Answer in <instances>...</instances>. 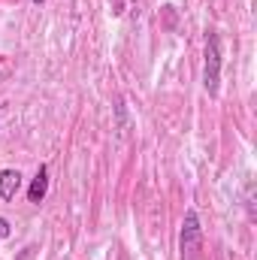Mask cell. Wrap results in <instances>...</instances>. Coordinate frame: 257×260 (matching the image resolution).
Wrapping results in <instances>:
<instances>
[{"label":"cell","mask_w":257,"mask_h":260,"mask_svg":"<svg viewBox=\"0 0 257 260\" xmlns=\"http://www.w3.org/2000/svg\"><path fill=\"white\" fill-rule=\"evenodd\" d=\"M203 88L209 97H218L221 91V37L215 30L206 34V52H203Z\"/></svg>","instance_id":"obj_1"},{"label":"cell","mask_w":257,"mask_h":260,"mask_svg":"<svg viewBox=\"0 0 257 260\" xmlns=\"http://www.w3.org/2000/svg\"><path fill=\"white\" fill-rule=\"evenodd\" d=\"M203 248V227H200V215L197 209H188L182 218V233H179V254L182 260H197Z\"/></svg>","instance_id":"obj_2"},{"label":"cell","mask_w":257,"mask_h":260,"mask_svg":"<svg viewBox=\"0 0 257 260\" xmlns=\"http://www.w3.org/2000/svg\"><path fill=\"white\" fill-rule=\"evenodd\" d=\"M18 188H21V173L18 170H0V203L15 200Z\"/></svg>","instance_id":"obj_3"},{"label":"cell","mask_w":257,"mask_h":260,"mask_svg":"<svg viewBox=\"0 0 257 260\" xmlns=\"http://www.w3.org/2000/svg\"><path fill=\"white\" fill-rule=\"evenodd\" d=\"M46 194H49V167H40L37 176H34V182H30V188H27V200L40 206L46 200Z\"/></svg>","instance_id":"obj_4"},{"label":"cell","mask_w":257,"mask_h":260,"mask_svg":"<svg viewBox=\"0 0 257 260\" xmlns=\"http://www.w3.org/2000/svg\"><path fill=\"white\" fill-rule=\"evenodd\" d=\"M9 233H12V227H9V221H6V218L0 215V239H6Z\"/></svg>","instance_id":"obj_5"},{"label":"cell","mask_w":257,"mask_h":260,"mask_svg":"<svg viewBox=\"0 0 257 260\" xmlns=\"http://www.w3.org/2000/svg\"><path fill=\"white\" fill-rule=\"evenodd\" d=\"M34 3H37V6H43V3H46V0H34Z\"/></svg>","instance_id":"obj_6"}]
</instances>
